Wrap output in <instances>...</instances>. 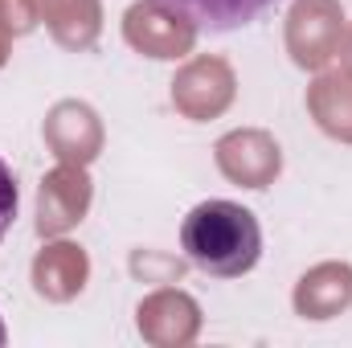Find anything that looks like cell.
Returning a JSON list of instances; mask_svg holds the SVG:
<instances>
[{"instance_id": "3", "label": "cell", "mask_w": 352, "mask_h": 348, "mask_svg": "<svg viewBox=\"0 0 352 348\" xmlns=\"http://www.w3.org/2000/svg\"><path fill=\"white\" fill-rule=\"evenodd\" d=\"M12 217H16V176H12V168L0 160V238L8 234Z\"/></svg>"}, {"instance_id": "1", "label": "cell", "mask_w": 352, "mask_h": 348, "mask_svg": "<svg viewBox=\"0 0 352 348\" xmlns=\"http://www.w3.org/2000/svg\"><path fill=\"white\" fill-rule=\"evenodd\" d=\"M180 250L213 279H242L263 259V226L238 201H201L180 221Z\"/></svg>"}, {"instance_id": "2", "label": "cell", "mask_w": 352, "mask_h": 348, "mask_svg": "<svg viewBox=\"0 0 352 348\" xmlns=\"http://www.w3.org/2000/svg\"><path fill=\"white\" fill-rule=\"evenodd\" d=\"M176 12H184L197 29L209 33H234L246 29L250 21H258L266 8H274L278 0H164Z\"/></svg>"}]
</instances>
